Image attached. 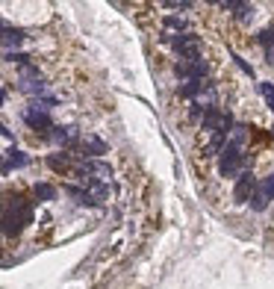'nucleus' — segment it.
<instances>
[{
    "label": "nucleus",
    "instance_id": "a211bd4d",
    "mask_svg": "<svg viewBox=\"0 0 274 289\" xmlns=\"http://www.w3.org/2000/svg\"><path fill=\"white\" fill-rule=\"evenodd\" d=\"M260 92H262V97L268 100V107H274V86L271 83H260Z\"/></svg>",
    "mask_w": 274,
    "mask_h": 289
},
{
    "label": "nucleus",
    "instance_id": "6ab92c4d",
    "mask_svg": "<svg viewBox=\"0 0 274 289\" xmlns=\"http://www.w3.org/2000/svg\"><path fill=\"white\" fill-rule=\"evenodd\" d=\"M233 59H236V65H239V68H242V71H245V74H248V77H254V68H250L248 62L242 59V56H233Z\"/></svg>",
    "mask_w": 274,
    "mask_h": 289
},
{
    "label": "nucleus",
    "instance_id": "4be33fe9",
    "mask_svg": "<svg viewBox=\"0 0 274 289\" xmlns=\"http://www.w3.org/2000/svg\"><path fill=\"white\" fill-rule=\"evenodd\" d=\"M271 112H274V107H271Z\"/></svg>",
    "mask_w": 274,
    "mask_h": 289
},
{
    "label": "nucleus",
    "instance_id": "6e6552de",
    "mask_svg": "<svg viewBox=\"0 0 274 289\" xmlns=\"http://www.w3.org/2000/svg\"><path fill=\"white\" fill-rule=\"evenodd\" d=\"M27 162H30V159H27V154H21V151H9V154H6V159H3V174H9L12 169H24Z\"/></svg>",
    "mask_w": 274,
    "mask_h": 289
},
{
    "label": "nucleus",
    "instance_id": "412c9836",
    "mask_svg": "<svg viewBox=\"0 0 274 289\" xmlns=\"http://www.w3.org/2000/svg\"><path fill=\"white\" fill-rule=\"evenodd\" d=\"M271 136H274V127H271Z\"/></svg>",
    "mask_w": 274,
    "mask_h": 289
},
{
    "label": "nucleus",
    "instance_id": "0eeeda50",
    "mask_svg": "<svg viewBox=\"0 0 274 289\" xmlns=\"http://www.w3.org/2000/svg\"><path fill=\"white\" fill-rule=\"evenodd\" d=\"M83 169L89 171V174H92L95 180H103V183H107V180H109V174H112V169H109L107 162H97V159H89Z\"/></svg>",
    "mask_w": 274,
    "mask_h": 289
},
{
    "label": "nucleus",
    "instance_id": "2eb2a0df",
    "mask_svg": "<svg viewBox=\"0 0 274 289\" xmlns=\"http://www.w3.org/2000/svg\"><path fill=\"white\" fill-rule=\"evenodd\" d=\"M36 198L38 201H53L56 198V189L50 183H36Z\"/></svg>",
    "mask_w": 274,
    "mask_h": 289
},
{
    "label": "nucleus",
    "instance_id": "f03ea898",
    "mask_svg": "<svg viewBox=\"0 0 274 289\" xmlns=\"http://www.w3.org/2000/svg\"><path fill=\"white\" fill-rule=\"evenodd\" d=\"M171 48L180 53V59H201V38L198 33H180V36H171Z\"/></svg>",
    "mask_w": 274,
    "mask_h": 289
},
{
    "label": "nucleus",
    "instance_id": "9d476101",
    "mask_svg": "<svg viewBox=\"0 0 274 289\" xmlns=\"http://www.w3.org/2000/svg\"><path fill=\"white\" fill-rule=\"evenodd\" d=\"M21 228H24V224L18 221V216H15V213H9V210H3V233L12 239V236H18V233H21Z\"/></svg>",
    "mask_w": 274,
    "mask_h": 289
},
{
    "label": "nucleus",
    "instance_id": "4468645a",
    "mask_svg": "<svg viewBox=\"0 0 274 289\" xmlns=\"http://www.w3.org/2000/svg\"><path fill=\"white\" fill-rule=\"evenodd\" d=\"M268 201H271V198H268V195L262 192L260 186H257V192H254V198H250V210H257V213H262V210L268 207Z\"/></svg>",
    "mask_w": 274,
    "mask_h": 289
},
{
    "label": "nucleus",
    "instance_id": "20e7f679",
    "mask_svg": "<svg viewBox=\"0 0 274 289\" xmlns=\"http://www.w3.org/2000/svg\"><path fill=\"white\" fill-rule=\"evenodd\" d=\"M24 121H27V127H30V130L41 133L45 139H48V133L53 130V121H50V115H48V112H45V109L33 107V104H30V109H27V112H24Z\"/></svg>",
    "mask_w": 274,
    "mask_h": 289
},
{
    "label": "nucleus",
    "instance_id": "f3484780",
    "mask_svg": "<svg viewBox=\"0 0 274 289\" xmlns=\"http://www.w3.org/2000/svg\"><path fill=\"white\" fill-rule=\"evenodd\" d=\"M260 189H262L265 195H268V198H274V174L262 177V180H260Z\"/></svg>",
    "mask_w": 274,
    "mask_h": 289
},
{
    "label": "nucleus",
    "instance_id": "f257e3e1",
    "mask_svg": "<svg viewBox=\"0 0 274 289\" xmlns=\"http://www.w3.org/2000/svg\"><path fill=\"white\" fill-rule=\"evenodd\" d=\"M248 166V154L242 151V144L236 142H227V148L221 151V157H218V174L221 177H239L242 171Z\"/></svg>",
    "mask_w": 274,
    "mask_h": 289
},
{
    "label": "nucleus",
    "instance_id": "dca6fc26",
    "mask_svg": "<svg viewBox=\"0 0 274 289\" xmlns=\"http://www.w3.org/2000/svg\"><path fill=\"white\" fill-rule=\"evenodd\" d=\"M257 42L262 45V50L271 48V45H274V27H265V30H260V33H257Z\"/></svg>",
    "mask_w": 274,
    "mask_h": 289
},
{
    "label": "nucleus",
    "instance_id": "39448f33",
    "mask_svg": "<svg viewBox=\"0 0 274 289\" xmlns=\"http://www.w3.org/2000/svg\"><path fill=\"white\" fill-rule=\"evenodd\" d=\"M174 74H177L183 83L186 80H203L206 77V62L203 59H180L174 65Z\"/></svg>",
    "mask_w": 274,
    "mask_h": 289
},
{
    "label": "nucleus",
    "instance_id": "f8f14e48",
    "mask_svg": "<svg viewBox=\"0 0 274 289\" xmlns=\"http://www.w3.org/2000/svg\"><path fill=\"white\" fill-rule=\"evenodd\" d=\"M48 166H50V171H68L71 169V154H50L48 157Z\"/></svg>",
    "mask_w": 274,
    "mask_h": 289
},
{
    "label": "nucleus",
    "instance_id": "1a4fd4ad",
    "mask_svg": "<svg viewBox=\"0 0 274 289\" xmlns=\"http://www.w3.org/2000/svg\"><path fill=\"white\" fill-rule=\"evenodd\" d=\"M83 151L89 157H103L107 154V142H100L97 136H86L83 139Z\"/></svg>",
    "mask_w": 274,
    "mask_h": 289
},
{
    "label": "nucleus",
    "instance_id": "ddd939ff",
    "mask_svg": "<svg viewBox=\"0 0 274 289\" xmlns=\"http://www.w3.org/2000/svg\"><path fill=\"white\" fill-rule=\"evenodd\" d=\"M162 24H165L168 30H174V36H180V33H189V30H186V21H183V18H177V15H165V18H162Z\"/></svg>",
    "mask_w": 274,
    "mask_h": 289
},
{
    "label": "nucleus",
    "instance_id": "423d86ee",
    "mask_svg": "<svg viewBox=\"0 0 274 289\" xmlns=\"http://www.w3.org/2000/svg\"><path fill=\"white\" fill-rule=\"evenodd\" d=\"M203 89H206V80H186V83L180 86V95L189 97L192 104H195V100L203 95Z\"/></svg>",
    "mask_w": 274,
    "mask_h": 289
},
{
    "label": "nucleus",
    "instance_id": "9b49d317",
    "mask_svg": "<svg viewBox=\"0 0 274 289\" xmlns=\"http://www.w3.org/2000/svg\"><path fill=\"white\" fill-rule=\"evenodd\" d=\"M24 38H27L24 30H12L9 24H3V48H6V50L12 48V45H21Z\"/></svg>",
    "mask_w": 274,
    "mask_h": 289
},
{
    "label": "nucleus",
    "instance_id": "7ed1b4c3",
    "mask_svg": "<svg viewBox=\"0 0 274 289\" xmlns=\"http://www.w3.org/2000/svg\"><path fill=\"white\" fill-rule=\"evenodd\" d=\"M257 186H260V180L254 177V171H242L236 177V186H233V198H236V204H250V198H254V192H257Z\"/></svg>",
    "mask_w": 274,
    "mask_h": 289
},
{
    "label": "nucleus",
    "instance_id": "aec40b11",
    "mask_svg": "<svg viewBox=\"0 0 274 289\" xmlns=\"http://www.w3.org/2000/svg\"><path fill=\"white\" fill-rule=\"evenodd\" d=\"M265 62H268V65H274V45H271V48H265Z\"/></svg>",
    "mask_w": 274,
    "mask_h": 289
}]
</instances>
